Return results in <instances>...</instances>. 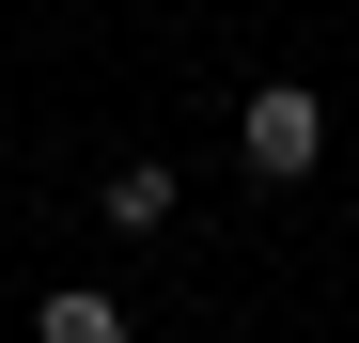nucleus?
<instances>
[{"instance_id":"2","label":"nucleus","mask_w":359,"mask_h":343,"mask_svg":"<svg viewBox=\"0 0 359 343\" xmlns=\"http://www.w3.org/2000/svg\"><path fill=\"white\" fill-rule=\"evenodd\" d=\"M94 203H109V234H156V218H172V172H156V156H126Z\"/></svg>"},{"instance_id":"1","label":"nucleus","mask_w":359,"mask_h":343,"mask_svg":"<svg viewBox=\"0 0 359 343\" xmlns=\"http://www.w3.org/2000/svg\"><path fill=\"white\" fill-rule=\"evenodd\" d=\"M328 141H344V109H328L313 78H266L250 109H234V156H250V172H266V188H297V172H313Z\"/></svg>"},{"instance_id":"4","label":"nucleus","mask_w":359,"mask_h":343,"mask_svg":"<svg viewBox=\"0 0 359 343\" xmlns=\"http://www.w3.org/2000/svg\"><path fill=\"white\" fill-rule=\"evenodd\" d=\"M0 343H16V328H0Z\"/></svg>"},{"instance_id":"5","label":"nucleus","mask_w":359,"mask_h":343,"mask_svg":"<svg viewBox=\"0 0 359 343\" xmlns=\"http://www.w3.org/2000/svg\"><path fill=\"white\" fill-rule=\"evenodd\" d=\"M344 141H359V125H344Z\"/></svg>"},{"instance_id":"3","label":"nucleus","mask_w":359,"mask_h":343,"mask_svg":"<svg viewBox=\"0 0 359 343\" xmlns=\"http://www.w3.org/2000/svg\"><path fill=\"white\" fill-rule=\"evenodd\" d=\"M32 343H126V297H94V281H63V297H47V328Z\"/></svg>"}]
</instances>
